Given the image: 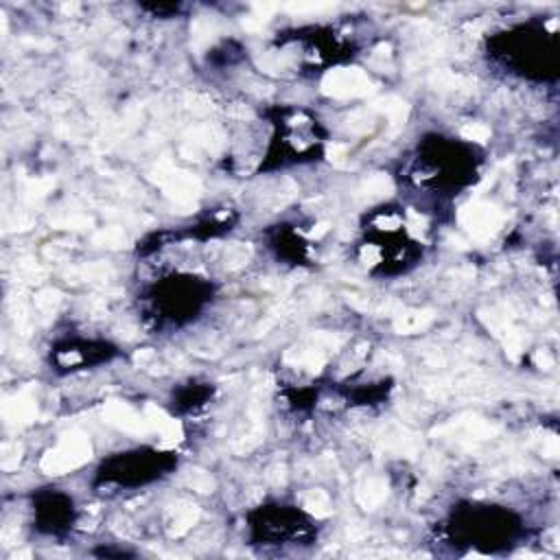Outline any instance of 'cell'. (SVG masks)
I'll return each instance as SVG.
<instances>
[{"mask_svg": "<svg viewBox=\"0 0 560 560\" xmlns=\"http://www.w3.org/2000/svg\"><path fill=\"white\" fill-rule=\"evenodd\" d=\"M448 538L481 551L505 549L521 534V521L505 508L490 503H466L451 512Z\"/></svg>", "mask_w": 560, "mask_h": 560, "instance_id": "7a4b0ae2", "label": "cell"}, {"mask_svg": "<svg viewBox=\"0 0 560 560\" xmlns=\"http://www.w3.org/2000/svg\"><path fill=\"white\" fill-rule=\"evenodd\" d=\"M116 357V348L96 339H63L50 348V365L57 372H77Z\"/></svg>", "mask_w": 560, "mask_h": 560, "instance_id": "30bf717a", "label": "cell"}, {"mask_svg": "<svg viewBox=\"0 0 560 560\" xmlns=\"http://www.w3.org/2000/svg\"><path fill=\"white\" fill-rule=\"evenodd\" d=\"M324 136L306 112L284 109L280 112V120L276 122V131L269 144V160L278 158V164H302L315 160L322 153Z\"/></svg>", "mask_w": 560, "mask_h": 560, "instance_id": "ba28073f", "label": "cell"}, {"mask_svg": "<svg viewBox=\"0 0 560 560\" xmlns=\"http://www.w3.org/2000/svg\"><path fill=\"white\" fill-rule=\"evenodd\" d=\"M488 50L510 68V72L527 79H542L545 61L549 59L553 63V35L547 33L542 24L527 22L497 33L488 42Z\"/></svg>", "mask_w": 560, "mask_h": 560, "instance_id": "277c9868", "label": "cell"}, {"mask_svg": "<svg viewBox=\"0 0 560 560\" xmlns=\"http://www.w3.org/2000/svg\"><path fill=\"white\" fill-rule=\"evenodd\" d=\"M252 542L260 545H304L317 536L315 521L289 503H262L247 514Z\"/></svg>", "mask_w": 560, "mask_h": 560, "instance_id": "52a82bcc", "label": "cell"}, {"mask_svg": "<svg viewBox=\"0 0 560 560\" xmlns=\"http://www.w3.org/2000/svg\"><path fill=\"white\" fill-rule=\"evenodd\" d=\"M33 527L44 536H61L72 529L77 521V508L68 492L59 488H39L31 497Z\"/></svg>", "mask_w": 560, "mask_h": 560, "instance_id": "9c48e42d", "label": "cell"}, {"mask_svg": "<svg viewBox=\"0 0 560 560\" xmlns=\"http://www.w3.org/2000/svg\"><path fill=\"white\" fill-rule=\"evenodd\" d=\"M387 223L383 225L376 217V223L365 228V238L361 243L363 260L372 271L378 273H400L413 265V260L422 254V247L416 238L409 236L405 223L398 214L387 210Z\"/></svg>", "mask_w": 560, "mask_h": 560, "instance_id": "8992f818", "label": "cell"}, {"mask_svg": "<svg viewBox=\"0 0 560 560\" xmlns=\"http://www.w3.org/2000/svg\"><path fill=\"white\" fill-rule=\"evenodd\" d=\"M175 466L177 455L173 451H162L155 446H136L105 457L96 468V483L129 490L144 488L171 475Z\"/></svg>", "mask_w": 560, "mask_h": 560, "instance_id": "5b68a950", "label": "cell"}, {"mask_svg": "<svg viewBox=\"0 0 560 560\" xmlns=\"http://www.w3.org/2000/svg\"><path fill=\"white\" fill-rule=\"evenodd\" d=\"M481 153L475 144L442 133L424 136L411 160V179L431 195H457L479 173Z\"/></svg>", "mask_w": 560, "mask_h": 560, "instance_id": "6da1fadb", "label": "cell"}, {"mask_svg": "<svg viewBox=\"0 0 560 560\" xmlns=\"http://www.w3.org/2000/svg\"><path fill=\"white\" fill-rule=\"evenodd\" d=\"M212 284L192 273H173L149 287L147 306L160 326L192 322L212 300Z\"/></svg>", "mask_w": 560, "mask_h": 560, "instance_id": "3957f363", "label": "cell"}]
</instances>
